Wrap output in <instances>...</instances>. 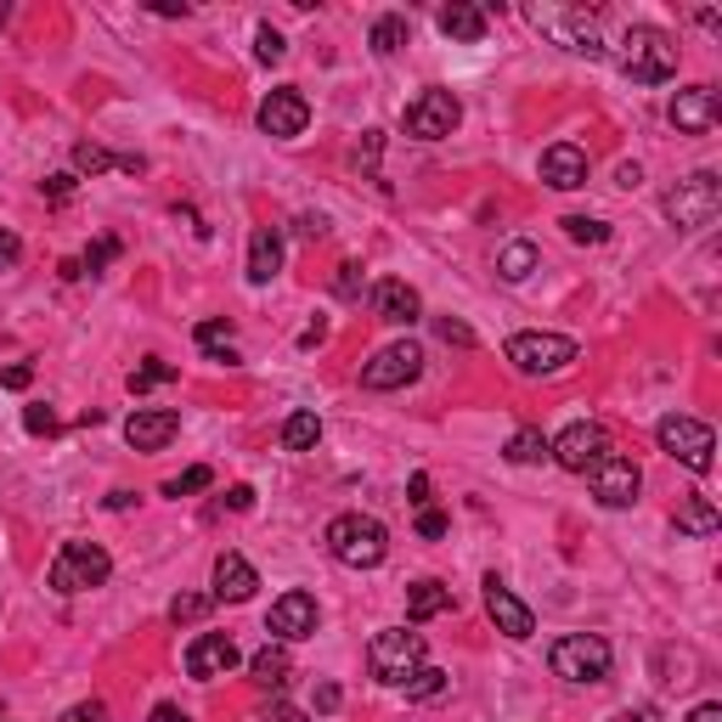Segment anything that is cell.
<instances>
[{
  "mask_svg": "<svg viewBox=\"0 0 722 722\" xmlns=\"http://www.w3.org/2000/svg\"><path fill=\"white\" fill-rule=\"evenodd\" d=\"M537 266H542V249L525 244V237H514V244L497 249V277H503V282H525Z\"/></svg>",
  "mask_w": 722,
  "mask_h": 722,
  "instance_id": "obj_26",
  "label": "cell"
},
{
  "mask_svg": "<svg viewBox=\"0 0 722 722\" xmlns=\"http://www.w3.org/2000/svg\"><path fill=\"white\" fill-rule=\"evenodd\" d=\"M401 689H407V700H441V694L452 689V678H446L441 666H418V671H412V678H407Z\"/></svg>",
  "mask_w": 722,
  "mask_h": 722,
  "instance_id": "obj_32",
  "label": "cell"
},
{
  "mask_svg": "<svg viewBox=\"0 0 722 722\" xmlns=\"http://www.w3.org/2000/svg\"><path fill=\"white\" fill-rule=\"evenodd\" d=\"M407 503H412V508H429V474H412V479H407Z\"/></svg>",
  "mask_w": 722,
  "mask_h": 722,
  "instance_id": "obj_50",
  "label": "cell"
},
{
  "mask_svg": "<svg viewBox=\"0 0 722 722\" xmlns=\"http://www.w3.org/2000/svg\"><path fill=\"white\" fill-rule=\"evenodd\" d=\"M542 181L553 192H575V186H588V153L575 148V141H553V148L542 153Z\"/></svg>",
  "mask_w": 722,
  "mask_h": 722,
  "instance_id": "obj_21",
  "label": "cell"
},
{
  "mask_svg": "<svg viewBox=\"0 0 722 722\" xmlns=\"http://www.w3.org/2000/svg\"><path fill=\"white\" fill-rule=\"evenodd\" d=\"M300 231H305V237H322L327 220H322V215H300Z\"/></svg>",
  "mask_w": 722,
  "mask_h": 722,
  "instance_id": "obj_58",
  "label": "cell"
},
{
  "mask_svg": "<svg viewBox=\"0 0 722 722\" xmlns=\"http://www.w3.org/2000/svg\"><path fill=\"white\" fill-rule=\"evenodd\" d=\"M255 57H260V63H282V57H288V40H282L271 23L255 29Z\"/></svg>",
  "mask_w": 722,
  "mask_h": 722,
  "instance_id": "obj_39",
  "label": "cell"
},
{
  "mask_svg": "<svg viewBox=\"0 0 722 722\" xmlns=\"http://www.w3.org/2000/svg\"><path fill=\"white\" fill-rule=\"evenodd\" d=\"M610 722H655V705H633V711H615Z\"/></svg>",
  "mask_w": 722,
  "mask_h": 722,
  "instance_id": "obj_53",
  "label": "cell"
},
{
  "mask_svg": "<svg viewBox=\"0 0 722 722\" xmlns=\"http://www.w3.org/2000/svg\"><path fill=\"white\" fill-rule=\"evenodd\" d=\"M615 452V441H610V429L604 423H570L559 441H548V457L559 463V468H570V474H593L604 457Z\"/></svg>",
  "mask_w": 722,
  "mask_h": 722,
  "instance_id": "obj_8",
  "label": "cell"
},
{
  "mask_svg": "<svg viewBox=\"0 0 722 722\" xmlns=\"http://www.w3.org/2000/svg\"><path fill=\"white\" fill-rule=\"evenodd\" d=\"M503 457L508 463H542L548 457V435H542V429H514V435H508V446H503Z\"/></svg>",
  "mask_w": 722,
  "mask_h": 722,
  "instance_id": "obj_30",
  "label": "cell"
},
{
  "mask_svg": "<svg viewBox=\"0 0 722 722\" xmlns=\"http://www.w3.org/2000/svg\"><path fill=\"white\" fill-rule=\"evenodd\" d=\"M327 553L351 570H378L384 553H390V531L373 514H340L327 525Z\"/></svg>",
  "mask_w": 722,
  "mask_h": 722,
  "instance_id": "obj_2",
  "label": "cell"
},
{
  "mask_svg": "<svg viewBox=\"0 0 722 722\" xmlns=\"http://www.w3.org/2000/svg\"><path fill=\"white\" fill-rule=\"evenodd\" d=\"M114 575V559L108 548H96V542H63L57 559H52V588L57 593H90V588H103Z\"/></svg>",
  "mask_w": 722,
  "mask_h": 722,
  "instance_id": "obj_5",
  "label": "cell"
},
{
  "mask_svg": "<svg viewBox=\"0 0 722 722\" xmlns=\"http://www.w3.org/2000/svg\"><path fill=\"white\" fill-rule=\"evenodd\" d=\"M74 186H79V175H45V198H52V204H68Z\"/></svg>",
  "mask_w": 722,
  "mask_h": 722,
  "instance_id": "obj_46",
  "label": "cell"
},
{
  "mask_svg": "<svg viewBox=\"0 0 722 722\" xmlns=\"http://www.w3.org/2000/svg\"><path fill=\"white\" fill-rule=\"evenodd\" d=\"M237 660H244V655H237V644H231L226 633H198V638L186 644V671H192L198 683L226 678V671H237Z\"/></svg>",
  "mask_w": 722,
  "mask_h": 722,
  "instance_id": "obj_15",
  "label": "cell"
},
{
  "mask_svg": "<svg viewBox=\"0 0 722 722\" xmlns=\"http://www.w3.org/2000/svg\"><path fill=\"white\" fill-rule=\"evenodd\" d=\"M638 486H644V474H638V463L633 457H604L599 468H593V497L604 503V508H633L638 503Z\"/></svg>",
  "mask_w": 722,
  "mask_h": 722,
  "instance_id": "obj_12",
  "label": "cell"
},
{
  "mask_svg": "<svg viewBox=\"0 0 722 722\" xmlns=\"http://www.w3.org/2000/svg\"><path fill=\"white\" fill-rule=\"evenodd\" d=\"M373 311H378V322H390V327H412V322L423 316V300H418L412 282L384 277V282L373 288Z\"/></svg>",
  "mask_w": 722,
  "mask_h": 722,
  "instance_id": "obj_20",
  "label": "cell"
},
{
  "mask_svg": "<svg viewBox=\"0 0 722 722\" xmlns=\"http://www.w3.org/2000/svg\"><path fill=\"white\" fill-rule=\"evenodd\" d=\"M23 429H29V435H57V412H52V407H29V412H23Z\"/></svg>",
  "mask_w": 722,
  "mask_h": 722,
  "instance_id": "obj_42",
  "label": "cell"
},
{
  "mask_svg": "<svg viewBox=\"0 0 722 722\" xmlns=\"http://www.w3.org/2000/svg\"><path fill=\"white\" fill-rule=\"evenodd\" d=\"M333 294H340V300H356V294H362V266H356V260L340 266V282H333Z\"/></svg>",
  "mask_w": 722,
  "mask_h": 722,
  "instance_id": "obj_43",
  "label": "cell"
},
{
  "mask_svg": "<svg viewBox=\"0 0 722 722\" xmlns=\"http://www.w3.org/2000/svg\"><path fill=\"white\" fill-rule=\"evenodd\" d=\"M716 508H711V497H683L678 503V531H689V537H716Z\"/></svg>",
  "mask_w": 722,
  "mask_h": 722,
  "instance_id": "obj_28",
  "label": "cell"
},
{
  "mask_svg": "<svg viewBox=\"0 0 722 722\" xmlns=\"http://www.w3.org/2000/svg\"><path fill=\"white\" fill-rule=\"evenodd\" d=\"M153 722H192V716H186L181 705H170V700H164V705H153Z\"/></svg>",
  "mask_w": 722,
  "mask_h": 722,
  "instance_id": "obj_54",
  "label": "cell"
},
{
  "mask_svg": "<svg viewBox=\"0 0 722 722\" xmlns=\"http://www.w3.org/2000/svg\"><path fill=\"white\" fill-rule=\"evenodd\" d=\"M316 621H322V610H316L311 593H282L266 615V633H277L282 644H300V638L316 633Z\"/></svg>",
  "mask_w": 722,
  "mask_h": 722,
  "instance_id": "obj_16",
  "label": "cell"
},
{
  "mask_svg": "<svg viewBox=\"0 0 722 722\" xmlns=\"http://www.w3.org/2000/svg\"><path fill=\"white\" fill-rule=\"evenodd\" d=\"M255 588H260V575H255V564L244 559V553H220L215 559V599L220 604H244V599H255Z\"/></svg>",
  "mask_w": 722,
  "mask_h": 722,
  "instance_id": "obj_22",
  "label": "cell"
},
{
  "mask_svg": "<svg viewBox=\"0 0 722 722\" xmlns=\"http://www.w3.org/2000/svg\"><path fill=\"white\" fill-rule=\"evenodd\" d=\"M0 23H7V7H0Z\"/></svg>",
  "mask_w": 722,
  "mask_h": 722,
  "instance_id": "obj_60",
  "label": "cell"
},
{
  "mask_svg": "<svg viewBox=\"0 0 722 722\" xmlns=\"http://www.w3.org/2000/svg\"><path fill=\"white\" fill-rule=\"evenodd\" d=\"M689 722H722V705H716V700H705V705H694V711H689Z\"/></svg>",
  "mask_w": 722,
  "mask_h": 722,
  "instance_id": "obj_55",
  "label": "cell"
},
{
  "mask_svg": "<svg viewBox=\"0 0 722 722\" xmlns=\"http://www.w3.org/2000/svg\"><path fill=\"white\" fill-rule=\"evenodd\" d=\"M486 615L497 621V633H508V638H531V633H537L531 604H519V599H514V588H508V582H497V575H486Z\"/></svg>",
  "mask_w": 722,
  "mask_h": 722,
  "instance_id": "obj_19",
  "label": "cell"
},
{
  "mask_svg": "<svg viewBox=\"0 0 722 722\" xmlns=\"http://www.w3.org/2000/svg\"><path fill=\"white\" fill-rule=\"evenodd\" d=\"M114 260H119V244H114V237H103V244H90V249H85L79 266H85V271H103V266H114Z\"/></svg>",
  "mask_w": 722,
  "mask_h": 722,
  "instance_id": "obj_40",
  "label": "cell"
},
{
  "mask_svg": "<svg viewBox=\"0 0 722 722\" xmlns=\"http://www.w3.org/2000/svg\"><path fill=\"white\" fill-rule=\"evenodd\" d=\"M159 18H186V0H153Z\"/></svg>",
  "mask_w": 722,
  "mask_h": 722,
  "instance_id": "obj_56",
  "label": "cell"
},
{
  "mask_svg": "<svg viewBox=\"0 0 722 722\" xmlns=\"http://www.w3.org/2000/svg\"><path fill=\"white\" fill-rule=\"evenodd\" d=\"M305 125H311V103H305V96H300L294 85L271 90L266 103H260V130H266V136H277V141H294Z\"/></svg>",
  "mask_w": 722,
  "mask_h": 722,
  "instance_id": "obj_13",
  "label": "cell"
},
{
  "mask_svg": "<svg viewBox=\"0 0 722 722\" xmlns=\"http://www.w3.org/2000/svg\"><path fill=\"white\" fill-rule=\"evenodd\" d=\"M441 34L446 40H463V45H474V40H486V7H468V0H452V7H441Z\"/></svg>",
  "mask_w": 722,
  "mask_h": 722,
  "instance_id": "obj_24",
  "label": "cell"
},
{
  "mask_svg": "<svg viewBox=\"0 0 722 722\" xmlns=\"http://www.w3.org/2000/svg\"><path fill=\"white\" fill-rule=\"evenodd\" d=\"M548 666H553V678H564V683H604L615 655H610V644L599 633H564V638H553Z\"/></svg>",
  "mask_w": 722,
  "mask_h": 722,
  "instance_id": "obj_3",
  "label": "cell"
},
{
  "mask_svg": "<svg viewBox=\"0 0 722 722\" xmlns=\"http://www.w3.org/2000/svg\"><path fill=\"white\" fill-rule=\"evenodd\" d=\"M666 220L671 226H705L716 209H722V186H716V175L711 170H700V175H689V181H678L666 192Z\"/></svg>",
  "mask_w": 722,
  "mask_h": 722,
  "instance_id": "obj_9",
  "label": "cell"
},
{
  "mask_svg": "<svg viewBox=\"0 0 722 722\" xmlns=\"http://www.w3.org/2000/svg\"><path fill=\"white\" fill-rule=\"evenodd\" d=\"M209 604H215L209 593H181V599L170 604V621H175V627H186V621H204Z\"/></svg>",
  "mask_w": 722,
  "mask_h": 722,
  "instance_id": "obj_38",
  "label": "cell"
},
{
  "mask_svg": "<svg viewBox=\"0 0 722 722\" xmlns=\"http://www.w3.org/2000/svg\"><path fill=\"white\" fill-rule=\"evenodd\" d=\"M423 633H407V627H384V633H373V644H367V671L378 683H390V689H401L412 671L423 666Z\"/></svg>",
  "mask_w": 722,
  "mask_h": 722,
  "instance_id": "obj_4",
  "label": "cell"
},
{
  "mask_svg": "<svg viewBox=\"0 0 722 722\" xmlns=\"http://www.w3.org/2000/svg\"><path fill=\"white\" fill-rule=\"evenodd\" d=\"M316 711H340V683H322L316 689Z\"/></svg>",
  "mask_w": 722,
  "mask_h": 722,
  "instance_id": "obj_51",
  "label": "cell"
},
{
  "mask_svg": "<svg viewBox=\"0 0 722 722\" xmlns=\"http://www.w3.org/2000/svg\"><path fill=\"white\" fill-rule=\"evenodd\" d=\"M226 508H231V514H249V508H255V486H231V492H226Z\"/></svg>",
  "mask_w": 722,
  "mask_h": 722,
  "instance_id": "obj_49",
  "label": "cell"
},
{
  "mask_svg": "<svg viewBox=\"0 0 722 722\" xmlns=\"http://www.w3.org/2000/svg\"><path fill=\"white\" fill-rule=\"evenodd\" d=\"M260 722H305V716H300L294 705H282V700H277V705H271V711H266Z\"/></svg>",
  "mask_w": 722,
  "mask_h": 722,
  "instance_id": "obj_52",
  "label": "cell"
},
{
  "mask_svg": "<svg viewBox=\"0 0 722 722\" xmlns=\"http://www.w3.org/2000/svg\"><path fill=\"white\" fill-rule=\"evenodd\" d=\"M463 125V103L452 90H418V103L407 108V136L418 141H446Z\"/></svg>",
  "mask_w": 722,
  "mask_h": 722,
  "instance_id": "obj_10",
  "label": "cell"
},
{
  "mask_svg": "<svg viewBox=\"0 0 722 722\" xmlns=\"http://www.w3.org/2000/svg\"><path fill=\"white\" fill-rule=\"evenodd\" d=\"M63 722H108V705L103 700H79V705L63 711Z\"/></svg>",
  "mask_w": 722,
  "mask_h": 722,
  "instance_id": "obj_45",
  "label": "cell"
},
{
  "mask_svg": "<svg viewBox=\"0 0 722 722\" xmlns=\"http://www.w3.org/2000/svg\"><path fill=\"white\" fill-rule=\"evenodd\" d=\"M29 384H34V367H29V362L0 367V390H29Z\"/></svg>",
  "mask_w": 722,
  "mask_h": 722,
  "instance_id": "obj_44",
  "label": "cell"
},
{
  "mask_svg": "<svg viewBox=\"0 0 722 722\" xmlns=\"http://www.w3.org/2000/svg\"><path fill=\"white\" fill-rule=\"evenodd\" d=\"M23 260V244H18V231H0V271L18 266Z\"/></svg>",
  "mask_w": 722,
  "mask_h": 722,
  "instance_id": "obj_47",
  "label": "cell"
},
{
  "mask_svg": "<svg viewBox=\"0 0 722 722\" xmlns=\"http://www.w3.org/2000/svg\"><path fill=\"white\" fill-rule=\"evenodd\" d=\"M192 340H198V351H209L215 362H231V322L226 316H209L192 327Z\"/></svg>",
  "mask_w": 722,
  "mask_h": 722,
  "instance_id": "obj_31",
  "label": "cell"
},
{
  "mask_svg": "<svg viewBox=\"0 0 722 722\" xmlns=\"http://www.w3.org/2000/svg\"><path fill=\"white\" fill-rule=\"evenodd\" d=\"M249 671H255V683H260V689H288V671H294V660H288L282 644H266V649L249 660Z\"/></svg>",
  "mask_w": 722,
  "mask_h": 722,
  "instance_id": "obj_27",
  "label": "cell"
},
{
  "mask_svg": "<svg viewBox=\"0 0 722 722\" xmlns=\"http://www.w3.org/2000/svg\"><path fill=\"white\" fill-rule=\"evenodd\" d=\"M322 340H327V322H316V327H305V333H300V345H305V351H311V345H322Z\"/></svg>",
  "mask_w": 722,
  "mask_h": 722,
  "instance_id": "obj_57",
  "label": "cell"
},
{
  "mask_svg": "<svg viewBox=\"0 0 722 722\" xmlns=\"http://www.w3.org/2000/svg\"><path fill=\"white\" fill-rule=\"evenodd\" d=\"M575 356H582V351H575V340H564V333H514V340H508V362L525 378H553Z\"/></svg>",
  "mask_w": 722,
  "mask_h": 722,
  "instance_id": "obj_6",
  "label": "cell"
},
{
  "mask_svg": "<svg viewBox=\"0 0 722 722\" xmlns=\"http://www.w3.org/2000/svg\"><path fill=\"white\" fill-rule=\"evenodd\" d=\"M564 231H570V244H610V226L588 215H564Z\"/></svg>",
  "mask_w": 722,
  "mask_h": 722,
  "instance_id": "obj_37",
  "label": "cell"
},
{
  "mask_svg": "<svg viewBox=\"0 0 722 722\" xmlns=\"http://www.w3.org/2000/svg\"><path fill=\"white\" fill-rule=\"evenodd\" d=\"M537 29H548L564 52H582V57H604V45H599V29L588 12H531Z\"/></svg>",
  "mask_w": 722,
  "mask_h": 722,
  "instance_id": "obj_17",
  "label": "cell"
},
{
  "mask_svg": "<svg viewBox=\"0 0 722 722\" xmlns=\"http://www.w3.org/2000/svg\"><path fill=\"white\" fill-rule=\"evenodd\" d=\"M418 537L423 542H441L446 537V514L441 508H418Z\"/></svg>",
  "mask_w": 722,
  "mask_h": 722,
  "instance_id": "obj_41",
  "label": "cell"
},
{
  "mask_svg": "<svg viewBox=\"0 0 722 722\" xmlns=\"http://www.w3.org/2000/svg\"><path fill=\"white\" fill-rule=\"evenodd\" d=\"M441 340H446V345H463V351H468V345H474V333H468L463 322H452V316H446V322H441Z\"/></svg>",
  "mask_w": 722,
  "mask_h": 722,
  "instance_id": "obj_48",
  "label": "cell"
},
{
  "mask_svg": "<svg viewBox=\"0 0 722 722\" xmlns=\"http://www.w3.org/2000/svg\"><path fill=\"white\" fill-rule=\"evenodd\" d=\"M615 181H621V186H638V181H644V170H638V164H621V170H615Z\"/></svg>",
  "mask_w": 722,
  "mask_h": 722,
  "instance_id": "obj_59",
  "label": "cell"
},
{
  "mask_svg": "<svg viewBox=\"0 0 722 722\" xmlns=\"http://www.w3.org/2000/svg\"><path fill=\"white\" fill-rule=\"evenodd\" d=\"M655 441H660V452H666V457H678V463H683V468H694V474H705V468H711V452H716L711 423L683 418V412H666V418H660V429H655Z\"/></svg>",
  "mask_w": 722,
  "mask_h": 722,
  "instance_id": "obj_7",
  "label": "cell"
},
{
  "mask_svg": "<svg viewBox=\"0 0 722 722\" xmlns=\"http://www.w3.org/2000/svg\"><path fill=\"white\" fill-rule=\"evenodd\" d=\"M322 441V418L316 412H288L282 423V452H311Z\"/></svg>",
  "mask_w": 722,
  "mask_h": 722,
  "instance_id": "obj_29",
  "label": "cell"
},
{
  "mask_svg": "<svg viewBox=\"0 0 722 722\" xmlns=\"http://www.w3.org/2000/svg\"><path fill=\"white\" fill-rule=\"evenodd\" d=\"M615 63L633 85H666L671 74H678V40H671L666 29H655V23H633L627 34H621Z\"/></svg>",
  "mask_w": 722,
  "mask_h": 722,
  "instance_id": "obj_1",
  "label": "cell"
},
{
  "mask_svg": "<svg viewBox=\"0 0 722 722\" xmlns=\"http://www.w3.org/2000/svg\"><path fill=\"white\" fill-rule=\"evenodd\" d=\"M181 435V412L175 407H141V412H130V423H125V441L136 446V452H159V446H170Z\"/></svg>",
  "mask_w": 722,
  "mask_h": 722,
  "instance_id": "obj_18",
  "label": "cell"
},
{
  "mask_svg": "<svg viewBox=\"0 0 722 722\" xmlns=\"http://www.w3.org/2000/svg\"><path fill=\"white\" fill-rule=\"evenodd\" d=\"M74 170L79 175H103V170H114V153L96 148V141H79V148H74Z\"/></svg>",
  "mask_w": 722,
  "mask_h": 722,
  "instance_id": "obj_36",
  "label": "cell"
},
{
  "mask_svg": "<svg viewBox=\"0 0 722 722\" xmlns=\"http://www.w3.org/2000/svg\"><path fill=\"white\" fill-rule=\"evenodd\" d=\"M401 45H407V18H401V12H390V18L373 23V52H378V57H396Z\"/></svg>",
  "mask_w": 722,
  "mask_h": 722,
  "instance_id": "obj_33",
  "label": "cell"
},
{
  "mask_svg": "<svg viewBox=\"0 0 722 722\" xmlns=\"http://www.w3.org/2000/svg\"><path fill=\"white\" fill-rule=\"evenodd\" d=\"M277 271H282V231L277 226H255V237H249V282L266 288Z\"/></svg>",
  "mask_w": 722,
  "mask_h": 722,
  "instance_id": "obj_23",
  "label": "cell"
},
{
  "mask_svg": "<svg viewBox=\"0 0 722 722\" xmlns=\"http://www.w3.org/2000/svg\"><path fill=\"white\" fill-rule=\"evenodd\" d=\"M215 486V468H186V474H175V479H164V497H192V492H209Z\"/></svg>",
  "mask_w": 722,
  "mask_h": 722,
  "instance_id": "obj_35",
  "label": "cell"
},
{
  "mask_svg": "<svg viewBox=\"0 0 722 722\" xmlns=\"http://www.w3.org/2000/svg\"><path fill=\"white\" fill-rule=\"evenodd\" d=\"M716 119H722V90L716 85H689V90L671 96V125H678L683 136H705Z\"/></svg>",
  "mask_w": 722,
  "mask_h": 722,
  "instance_id": "obj_14",
  "label": "cell"
},
{
  "mask_svg": "<svg viewBox=\"0 0 722 722\" xmlns=\"http://www.w3.org/2000/svg\"><path fill=\"white\" fill-rule=\"evenodd\" d=\"M446 610H452V588L435 582V575H423V582L407 588V621H435Z\"/></svg>",
  "mask_w": 722,
  "mask_h": 722,
  "instance_id": "obj_25",
  "label": "cell"
},
{
  "mask_svg": "<svg viewBox=\"0 0 722 722\" xmlns=\"http://www.w3.org/2000/svg\"><path fill=\"white\" fill-rule=\"evenodd\" d=\"M175 373H181L175 362H141L125 384H130V396H148V390H159V384H175Z\"/></svg>",
  "mask_w": 722,
  "mask_h": 722,
  "instance_id": "obj_34",
  "label": "cell"
},
{
  "mask_svg": "<svg viewBox=\"0 0 722 722\" xmlns=\"http://www.w3.org/2000/svg\"><path fill=\"white\" fill-rule=\"evenodd\" d=\"M423 373V351L412 340H396L384 345L367 367H362V390H407V384Z\"/></svg>",
  "mask_w": 722,
  "mask_h": 722,
  "instance_id": "obj_11",
  "label": "cell"
}]
</instances>
